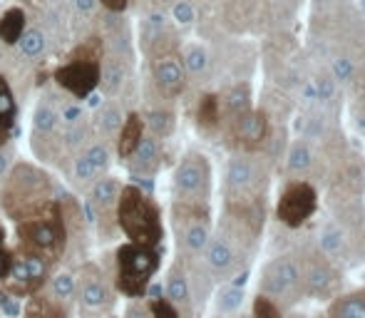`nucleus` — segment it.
<instances>
[{
    "instance_id": "1",
    "label": "nucleus",
    "mask_w": 365,
    "mask_h": 318,
    "mask_svg": "<svg viewBox=\"0 0 365 318\" xmlns=\"http://www.w3.org/2000/svg\"><path fill=\"white\" fill-rule=\"evenodd\" d=\"M68 244V224L63 207L50 199L38 217L18 222V246L23 254L43 256L45 261H58Z\"/></svg>"
},
{
    "instance_id": "2",
    "label": "nucleus",
    "mask_w": 365,
    "mask_h": 318,
    "mask_svg": "<svg viewBox=\"0 0 365 318\" xmlns=\"http://www.w3.org/2000/svg\"><path fill=\"white\" fill-rule=\"evenodd\" d=\"M53 199V184L45 172H40L33 164H18L10 172L3 189V209L10 219L23 222V219L38 217L45 204Z\"/></svg>"
},
{
    "instance_id": "3",
    "label": "nucleus",
    "mask_w": 365,
    "mask_h": 318,
    "mask_svg": "<svg viewBox=\"0 0 365 318\" xmlns=\"http://www.w3.org/2000/svg\"><path fill=\"white\" fill-rule=\"evenodd\" d=\"M117 222H120L122 232L127 234V239L135 244L157 246L162 241V217H159L157 204L135 184L120 189Z\"/></svg>"
},
{
    "instance_id": "4",
    "label": "nucleus",
    "mask_w": 365,
    "mask_h": 318,
    "mask_svg": "<svg viewBox=\"0 0 365 318\" xmlns=\"http://www.w3.org/2000/svg\"><path fill=\"white\" fill-rule=\"evenodd\" d=\"M159 269V254L154 246L130 244L117 249V289L130 299L145 296L149 281Z\"/></svg>"
},
{
    "instance_id": "5",
    "label": "nucleus",
    "mask_w": 365,
    "mask_h": 318,
    "mask_svg": "<svg viewBox=\"0 0 365 318\" xmlns=\"http://www.w3.org/2000/svg\"><path fill=\"white\" fill-rule=\"evenodd\" d=\"M259 294L274 304H293L303 294V266L296 256L284 254L264 266L259 281Z\"/></svg>"
},
{
    "instance_id": "6",
    "label": "nucleus",
    "mask_w": 365,
    "mask_h": 318,
    "mask_svg": "<svg viewBox=\"0 0 365 318\" xmlns=\"http://www.w3.org/2000/svg\"><path fill=\"white\" fill-rule=\"evenodd\" d=\"M174 194L179 202L202 204L207 202L212 189V164L202 152H189L174 169Z\"/></svg>"
},
{
    "instance_id": "7",
    "label": "nucleus",
    "mask_w": 365,
    "mask_h": 318,
    "mask_svg": "<svg viewBox=\"0 0 365 318\" xmlns=\"http://www.w3.org/2000/svg\"><path fill=\"white\" fill-rule=\"evenodd\" d=\"M266 169L256 155H234L224 167V187L229 194H249L264 184Z\"/></svg>"
},
{
    "instance_id": "8",
    "label": "nucleus",
    "mask_w": 365,
    "mask_h": 318,
    "mask_svg": "<svg viewBox=\"0 0 365 318\" xmlns=\"http://www.w3.org/2000/svg\"><path fill=\"white\" fill-rule=\"evenodd\" d=\"M48 271H50V261H45L43 256L23 254L20 259H13L5 291L13 296L35 294L38 289H43L45 279H48Z\"/></svg>"
},
{
    "instance_id": "9",
    "label": "nucleus",
    "mask_w": 365,
    "mask_h": 318,
    "mask_svg": "<svg viewBox=\"0 0 365 318\" xmlns=\"http://www.w3.org/2000/svg\"><path fill=\"white\" fill-rule=\"evenodd\" d=\"M316 212V189L308 182H293L279 199V219L289 227H301Z\"/></svg>"
},
{
    "instance_id": "10",
    "label": "nucleus",
    "mask_w": 365,
    "mask_h": 318,
    "mask_svg": "<svg viewBox=\"0 0 365 318\" xmlns=\"http://www.w3.org/2000/svg\"><path fill=\"white\" fill-rule=\"evenodd\" d=\"M55 82L73 92L75 97H87L100 82V63H85V60H68L63 68L55 70Z\"/></svg>"
},
{
    "instance_id": "11",
    "label": "nucleus",
    "mask_w": 365,
    "mask_h": 318,
    "mask_svg": "<svg viewBox=\"0 0 365 318\" xmlns=\"http://www.w3.org/2000/svg\"><path fill=\"white\" fill-rule=\"evenodd\" d=\"M152 75L157 87L167 97H177L187 87V70L182 65V58L174 53L172 48L162 50L159 55H154L152 60Z\"/></svg>"
},
{
    "instance_id": "12",
    "label": "nucleus",
    "mask_w": 365,
    "mask_h": 318,
    "mask_svg": "<svg viewBox=\"0 0 365 318\" xmlns=\"http://www.w3.org/2000/svg\"><path fill=\"white\" fill-rule=\"evenodd\" d=\"M338 284H341V279H338L336 269L331 264H326V261L313 259L303 269V291L308 296H313V299H328V296H333L338 291Z\"/></svg>"
},
{
    "instance_id": "13",
    "label": "nucleus",
    "mask_w": 365,
    "mask_h": 318,
    "mask_svg": "<svg viewBox=\"0 0 365 318\" xmlns=\"http://www.w3.org/2000/svg\"><path fill=\"white\" fill-rule=\"evenodd\" d=\"M231 132H234V137L241 145L251 150V147H259L261 142L269 137V120H266L264 112L251 107L249 112H244V115H239L236 120H231Z\"/></svg>"
},
{
    "instance_id": "14",
    "label": "nucleus",
    "mask_w": 365,
    "mask_h": 318,
    "mask_svg": "<svg viewBox=\"0 0 365 318\" xmlns=\"http://www.w3.org/2000/svg\"><path fill=\"white\" fill-rule=\"evenodd\" d=\"M159 142L157 137H142L137 150L132 152L127 159H132V169L142 174H152L159 167Z\"/></svg>"
},
{
    "instance_id": "15",
    "label": "nucleus",
    "mask_w": 365,
    "mask_h": 318,
    "mask_svg": "<svg viewBox=\"0 0 365 318\" xmlns=\"http://www.w3.org/2000/svg\"><path fill=\"white\" fill-rule=\"evenodd\" d=\"M316 164V152L308 140H293L286 152V169L289 174H306Z\"/></svg>"
},
{
    "instance_id": "16",
    "label": "nucleus",
    "mask_w": 365,
    "mask_h": 318,
    "mask_svg": "<svg viewBox=\"0 0 365 318\" xmlns=\"http://www.w3.org/2000/svg\"><path fill=\"white\" fill-rule=\"evenodd\" d=\"M204 259H207L209 269L219 271V274L229 271L231 266L236 264L234 249H231L229 241H224V239H209L207 246H204Z\"/></svg>"
},
{
    "instance_id": "17",
    "label": "nucleus",
    "mask_w": 365,
    "mask_h": 318,
    "mask_svg": "<svg viewBox=\"0 0 365 318\" xmlns=\"http://www.w3.org/2000/svg\"><path fill=\"white\" fill-rule=\"evenodd\" d=\"M145 137V125H142V117L137 112H132L125 122H122V132H120V140H117V152H120L122 159H127L132 152L137 150L140 140Z\"/></svg>"
},
{
    "instance_id": "18",
    "label": "nucleus",
    "mask_w": 365,
    "mask_h": 318,
    "mask_svg": "<svg viewBox=\"0 0 365 318\" xmlns=\"http://www.w3.org/2000/svg\"><path fill=\"white\" fill-rule=\"evenodd\" d=\"M92 276H87L82 281V289H80V304L87 306V309H100V306L110 304V289L105 286V281H100L95 269H90Z\"/></svg>"
},
{
    "instance_id": "19",
    "label": "nucleus",
    "mask_w": 365,
    "mask_h": 318,
    "mask_svg": "<svg viewBox=\"0 0 365 318\" xmlns=\"http://www.w3.org/2000/svg\"><path fill=\"white\" fill-rule=\"evenodd\" d=\"M331 318H365V289L338 296L331 306Z\"/></svg>"
},
{
    "instance_id": "20",
    "label": "nucleus",
    "mask_w": 365,
    "mask_h": 318,
    "mask_svg": "<svg viewBox=\"0 0 365 318\" xmlns=\"http://www.w3.org/2000/svg\"><path fill=\"white\" fill-rule=\"evenodd\" d=\"M182 65H184V70H187V75H194V78H199V75H204L209 70V53H207V48L204 45H199V43H192V45H187V48L182 50Z\"/></svg>"
},
{
    "instance_id": "21",
    "label": "nucleus",
    "mask_w": 365,
    "mask_h": 318,
    "mask_svg": "<svg viewBox=\"0 0 365 318\" xmlns=\"http://www.w3.org/2000/svg\"><path fill=\"white\" fill-rule=\"evenodd\" d=\"M122 82H125V65H122L120 60L107 58L105 65L100 63V82H97V85H102L105 95H115L122 87Z\"/></svg>"
},
{
    "instance_id": "22",
    "label": "nucleus",
    "mask_w": 365,
    "mask_h": 318,
    "mask_svg": "<svg viewBox=\"0 0 365 318\" xmlns=\"http://www.w3.org/2000/svg\"><path fill=\"white\" fill-rule=\"evenodd\" d=\"M25 30V13L20 8H10L8 13L0 18V40L5 45H15Z\"/></svg>"
},
{
    "instance_id": "23",
    "label": "nucleus",
    "mask_w": 365,
    "mask_h": 318,
    "mask_svg": "<svg viewBox=\"0 0 365 318\" xmlns=\"http://www.w3.org/2000/svg\"><path fill=\"white\" fill-rule=\"evenodd\" d=\"M164 28H167V18L164 13H149L147 20L142 23V43L147 50H152L154 45H162Z\"/></svg>"
},
{
    "instance_id": "24",
    "label": "nucleus",
    "mask_w": 365,
    "mask_h": 318,
    "mask_svg": "<svg viewBox=\"0 0 365 318\" xmlns=\"http://www.w3.org/2000/svg\"><path fill=\"white\" fill-rule=\"evenodd\" d=\"M117 197H120V184L115 182V179H100V182L92 187V204H95L97 209H110L112 204H117Z\"/></svg>"
},
{
    "instance_id": "25",
    "label": "nucleus",
    "mask_w": 365,
    "mask_h": 318,
    "mask_svg": "<svg viewBox=\"0 0 365 318\" xmlns=\"http://www.w3.org/2000/svg\"><path fill=\"white\" fill-rule=\"evenodd\" d=\"M15 117H18V105H15L13 90H10L8 80L0 75V125H5L8 130H13Z\"/></svg>"
},
{
    "instance_id": "26",
    "label": "nucleus",
    "mask_w": 365,
    "mask_h": 318,
    "mask_svg": "<svg viewBox=\"0 0 365 318\" xmlns=\"http://www.w3.org/2000/svg\"><path fill=\"white\" fill-rule=\"evenodd\" d=\"M167 296L174 306H184L189 304V284L184 279V274L179 269L169 271L167 276Z\"/></svg>"
},
{
    "instance_id": "27",
    "label": "nucleus",
    "mask_w": 365,
    "mask_h": 318,
    "mask_svg": "<svg viewBox=\"0 0 365 318\" xmlns=\"http://www.w3.org/2000/svg\"><path fill=\"white\" fill-rule=\"evenodd\" d=\"M308 5H311V18H326V15L351 10L356 0H308Z\"/></svg>"
},
{
    "instance_id": "28",
    "label": "nucleus",
    "mask_w": 365,
    "mask_h": 318,
    "mask_svg": "<svg viewBox=\"0 0 365 318\" xmlns=\"http://www.w3.org/2000/svg\"><path fill=\"white\" fill-rule=\"evenodd\" d=\"M147 125H149V130H152V137H157V140L159 137H169L174 130V115L167 110H154V112H149Z\"/></svg>"
},
{
    "instance_id": "29",
    "label": "nucleus",
    "mask_w": 365,
    "mask_h": 318,
    "mask_svg": "<svg viewBox=\"0 0 365 318\" xmlns=\"http://www.w3.org/2000/svg\"><path fill=\"white\" fill-rule=\"evenodd\" d=\"M199 125L202 127H214L221 120V105L217 95H207L199 102V115H197Z\"/></svg>"
},
{
    "instance_id": "30",
    "label": "nucleus",
    "mask_w": 365,
    "mask_h": 318,
    "mask_svg": "<svg viewBox=\"0 0 365 318\" xmlns=\"http://www.w3.org/2000/svg\"><path fill=\"white\" fill-rule=\"evenodd\" d=\"M120 127H122V112L115 105H105L97 112V130L102 135H115Z\"/></svg>"
},
{
    "instance_id": "31",
    "label": "nucleus",
    "mask_w": 365,
    "mask_h": 318,
    "mask_svg": "<svg viewBox=\"0 0 365 318\" xmlns=\"http://www.w3.org/2000/svg\"><path fill=\"white\" fill-rule=\"evenodd\" d=\"M343 246H346V237H343V232L336 227V224H326L321 232V249L326 251L328 256H336L343 251Z\"/></svg>"
},
{
    "instance_id": "32",
    "label": "nucleus",
    "mask_w": 365,
    "mask_h": 318,
    "mask_svg": "<svg viewBox=\"0 0 365 318\" xmlns=\"http://www.w3.org/2000/svg\"><path fill=\"white\" fill-rule=\"evenodd\" d=\"M68 60H85V63H102V40L90 38L70 53Z\"/></svg>"
},
{
    "instance_id": "33",
    "label": "nucleus",
    "mask_w": 365,
    "mask_h": 318,
    "mask_svg": "<svg viewBox=\"0 0 365 318\" xmlns=\"http://www.w3.org/2000/svg\"><path fill=\"white\" fill-rule=\"evenodd\" d=\"M20 53L28 55V58H35L45 50V35L40 30H23L20 35Z\"/></svg>"
},
{
    "instance_id": "34",
    "label": "nucleus",
    "mask_w": 365,
    "mask_h": 318,
    "mask_svg": "<svg viewBox=\"0 0 365 318\" xmlns=\"http://www.w3.org/2000/svg\"><path fill=\"white\" fill-rule=\"evenodd\" d=\"M25 318H63V314H60L53 304H48L45 299H38V296H35V299L28 304V309H25Z\"/></svg>"
},
{
    "instance_id": "35",
    "label": "nucleus",
    "mask_w": 365,
    "mask_h": 318,
    "mask_svg": "<svg viewBox=\"0 0 365 318\" xmlns=\"http://www.w3.org/2000/svg\"><path fill=\"white\" fill-rule=\"evenodd\" d=\"M55 125H58V112L48 105H40L38 110H35V130L48 135V132L55 130Z\"/></svg>"
},
{
    "instance_id": "36",
    "label": "nucleus",
    "mask_w": 365,
    "mask_h": 318,
    "mask_svg": "<svg viewBox=\"0 0 365 318\" xmlns=\"http://www.w3.org/2000/svg\"><path fill=\"white\" fill-rule=\"evenodd\" d=\"M172 20L177 25H192L197 20V8L192 0H177L172 5Z\"/></svg>"
},
{
    "instance_id": "37",
    "label": "nucleus",
    "mask_w": 365,
    "mask_h": 318,
    "mask_svg": "<svg viewBox=\"0 0 365 318\" xmlns=\"http://www.w3.org/2000/svg\"><path fill=\"white\" fill-rule=\"evenodd\" d=\"M241 304H244V291L241 289L229 286V289H224L219 294V311L221 314H231V311H236Z\"/></svg>"
},
{
    "instance_id": "38",
    "label": "nucleus",
    "mask_w": 365,
    "mask_h": 318,
    "mask_svg": "<svg viewBox=\"0 0 365 318\" xmlns=\"http://www.w3.org/2000/svg\"><path fill=\"white\" fill-rule=\"evenodd\" d=\"M254 318H281L279 304H274L271 299H266V296L259 294L254 301Z\"/></svg>"
},
{
    "instance_id": "39",
    "label": "nucleus",
    "mask_w": 365,
    "mask_h": 318,
    "mask_svg": "<svg viewBox=\"0 0 365 318\" xmlns=\"http://www.w3.org/2000/svg\"><path fill=\"white\" fill-rule=\"evenodd\" d=\"M53 294L55 299H70L75 294V279L70 274H58L53 279Z\"/></svg>"
},
{
    "instance_id": "40",
    "label": "nucleus",
    "mask_w": 365,
    "mask_h": 318,
    "mask_svg": "<svg viewBox=\"0 0 365 318\" xmlns=\"http://www.w3.org/2000/svg\"><path fill=\"white\" fill-rule=\"evenodd\" d=\"M147 309L152 318H179L177 309H174V304L169 299H152Z\"/></svg>"
},
{
    "instance_id": "41",
    "label": "nucleus",
    "mask_w": 365,
    "mask_h": 318,
    "mask_svg": "<svg viewBox=\"0 0 365 318\" xmlns=\"http://www.w3.org/2000/svg\"><path fill=\"white\" fill-rule=\"evenodd\" d=\"M13 251L8 249V244H5V232L0 229V281L8 279L10 274V266H13Z\"/></svg>"
},
{
    "instance_id": "42",
    "label": "nucleus",
    "mask_w": 365,
    "mask_h": 318,
    "mask_svg": "<svg viewBox=\"0 0 365 318\" xmlns=\"http://www.w3.org/2000/svg\"><path fill=\"white\" fill-rule=\"evenodd\" d=\"M85 157L90 159L92 164H95V169L97 172H102V169L110 164V155H107V150L102 145H95V147H90V150L85 152Z\"/></svg>"
},
{
    "instance_id": "43",
    "label": "nucleus",
    "mask_w": 365,
    "mask_h": 318,
    "mask_svg": "<svg viewBox=\"0 0 365 318\" xmlns=\"http://www.w3.org/2000/svg\"><path fill=\"white\" fill-rule=\"evenodd\" d=\"M95 174H100V172H97L95 164H92L85 155H82V157L75 162V177L80 179V182H85V179H92Z\"/></svg>"
},
{
    "instance_id": "44",
    "label": "nucleus",
    "mask_w": 365,
    "mask_h": 318,
    "mask_svg": "<svg viewBox=\"0 0 365 318\" xmlns=\"http://www.w3.org/2000/svg\"><path fill=\"white\" fill-rule=\"evenodd\" d=\"M0 311H3L5 316H10V318H15L20 314L18 301H15V296L8 294V291H0Z\"/></svg>"
},
{
    "instance_id": "45",
    "label": "nucleus",
    "mask_w": 365,
    "mask_h": 318,
    "mask_svg": "<svg viewBox=\"0 0 365 318\" xmlns=\"http://www.w3.org/2000/svg\"><path fill=\"white\" fill-rule=\"evenodd\" d=\"M125 318H152V314H149L147 306L142 304H130L125 311Z\"/></svg>"
},
{
    "instance_id": "46",
    "label": "nucleus",
    "mask_w": 365,
    "mask_h": 318,
    "mask_svg": "<svg viewBox=\"0 0 365 318\" xmlns=\"http://www.w3.org/2000/svg\"><path fill=\"white\" fill-rule=\"evenodd\" d=\"M127 3H130V0H102V5H105L107 10H112V13H122V10L127 8Z\"/></svg>"
},
{
    "instance_id": "47",
    "label": "nucleus",
    "mask_w": 365,
    "mask_h": 318,
    "mask_svg": "<svg viewBox=\"0 0 365 318\" xmlns=\"http://www.w3.org/2000/svg\"><path fill=\"white\" fill-rule=\"evenodd\" d=\"M75 8L80 10V13H92V8H95V0H75Z\"/></svg>"
},
{
    "instance_id": "48",
    "label": "nucleus",
    "mask_w": 365,
    "mask_h": 318,
    "mask_svg": "<svg viewBox=\"0 0 365 318\" xmlns=\"http://www.w3.org/2000/svg\"><path fill=\"white\" fill-rule=\"evenodd\" d=\"M8 167H10V155L0 150V177H5V174H8Z\"/></svg>"
},
{
    "instance_id": "49",
    "label": "nucleus",
    "mask_w": 365,
    "mask_h": 318,
    "mask_svg": "<svg viewBox=\"0 0 365 318\" xmlns=\"http://www.w3.org/2000/svg\"><path fill=\"white\" fill-rule=\"evenodd\" d=\"M77 117H80V110H75V107H70V110H65V120L75 122Z\"/></svg>"
},
{
    "instance_id": "50",
    "label": "nucleus",
    "mask_w": 365,
    "mask_h": 318,
    "mask_svg": "<svg viewBox=\"0 0 365 318\" xmlns=\"http://www.w3.org/2000/svg\"><path fill=\"white\" fill-rule=\"evenodd\" d=\"M8 137H10V130L5 125H0V147H3L5 142H8Z\"/></svg>"
},
{
    "instance_id": "51",
    "label": "nucleus",
    "mask_w": 365,
    "mask_h": 318,
    "mask_svg": "<svg viewBox=\"0 0 365 318\" xmlns=\"http://www.w3.org/2000/svg\"><path fill=\"white\" fill-rule=\"evenodd\" d=\"M356 10H358V15H361L363 23H365V0H356Z\"/></svg>"
},
{
    "instance_id": "52",
    "label": "nucleus",
    "mask_w": 365,
    "mask_h": 318,
    "mask_svg": "<svg viewBox=\"0 0 365 318\" xmlns=\"http://www.w3.org/2000/svg\"><path fill=\"white\" fill-rule=\"evenodd\" d=\"M236 318H249V316H236Z\"/></svg>"
},
{
    "instance_id": "53",
    "label": "nucleus",
    "mask_w": 365,
    "mask_h": 318,
    "mask_svg": "<svg viewBox=\"0 0 365 318\" xmlns=\"http://www.w3.org/2000/svg\"><path fill=\"white\" fill-rule=\"evenodd\" d=\"M318 318H323V316H318Z\"/></svg>"
}]
</instances>
